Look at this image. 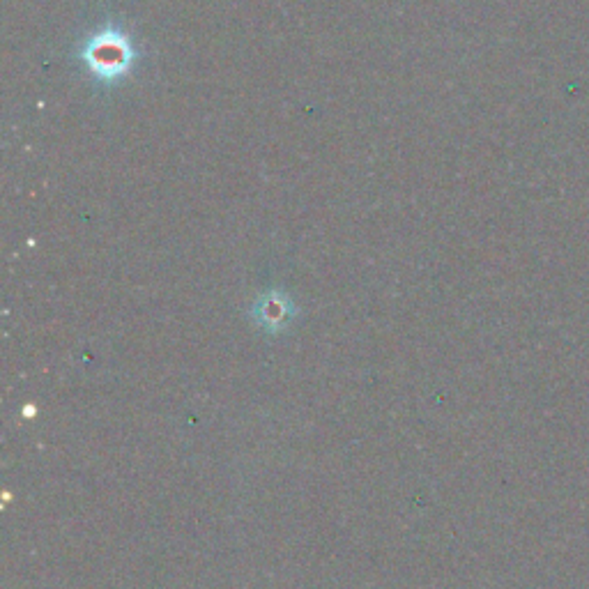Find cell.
Returning <instances> with one entry per match:
<instances>
[{"mask_svg": "<svg viewBox=\"0 0 589 589\" xmlns=\"http://www.w3.org/2000/svg\"><path fill=\"white\" fill-rule=\"evenodd\" d=\"M86 70L93 74L99 83H118L132 72L136 49L132 37H129L120 26H104L90 35L83 44L81 56Z\"/></svg>", "mask_w": 589, "mask_h": 589, "instance_id": "6da1fadb", "label": "cell"}, {"mask_svg": "<svg viewBox=\"0 0 589 589\" xmlns=\"http://www.w3.org/2000/svg\"><path fill=\"white\" fill-rule=\"evenodd\" d=\"M279 297H281L279 293H267L263 300L254 304V311H251L254 313L256 323L272 334L286 330V327L290 325L288 316L295 311L293 302H290L288 297L283 302L279 300Z\"/></svg>", "mask_w": 589, "mask_h": 589, "instance_id": "7a4b0ae2", "label": "cell"}]
</instances>
